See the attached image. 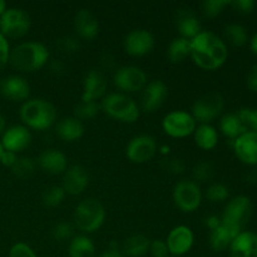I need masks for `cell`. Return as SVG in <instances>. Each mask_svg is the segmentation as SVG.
<instances>
[{"label":"cell","mask_w":257,"mask_h":257,"mask_svg":"<svg viewBox=\"0 0 257 257\" xmlns=\"http://www.w3.org/2000/svg\"><path fill=\"white\" fill-rule=\"evenodd\" d=\"M250 42V48H251V52L253 53V54L257 55V33L251 37V39L248 40Z\"/></svg>","instance_id":"db71d44e"},{"label":"cell","mask_w":257,"mask_h":257,"mask_svg":"<svg viewBox=\"0 0 257 257\" xmlns=\"http://www.w3.org/2000/svg\"><path fill=\"white\" fill-rule=\"evenodd\" d=\"M100 108L108 117L122 123H135L141 114L137 103L122 93H110L104 95Z\"/></svg>","instance_id":"277c9868"},{"label":"cell","mask_w":257,"mask_h":257,"mask_svg":"<svg viewBox=\"0 0 257 257\" xmlns=\"http://www.w3.org/2000/svg\"><path fill=\"white\" fill-rule=\"evenodd\" d=\"M205 196L210 202H223L230 196V190L223 183H212L207 187Z\"/></svg>","instance_id":"d590c367"},{"label":"cell","mask_w":257,"mask_h":257,"mask_svg":"<svg viewBox=\"0 0 257 257\" xmlns=\"http://www.w3.org/2000/svg\"><path fill=\"white\" fill-rule=\"evenodd\" d=\"M175 25L181 38L192 40L202 32V25L197 15L188 7H181L176 10Z\"/></svg>","instance_id":"e0dca14e"},{"label":"cell","mask_w":257,"mask_h":257,"mask_svg":"<svg viewBox=\"0 0 257 257\" xmlns=\"http://www.w3.org/2000/svg\"><path fill=\"white\" fill-rule=\"evenodd\" d=\"M38 165L49 175H62L68 168V158L58 150H45L38 157Z\"/></svg>","instance_id":"cb8c5ba5"},{"label":"cell","mask_w":257,"mask_h":257,"mask_svg":"<svg viewBox=\"0 0 257 257\" xmlns=\"http://www.w3.org/2000/svg\"><path fill=\"white\" fill-rule=\"evenodd\" d=\"M89 186V175L80 165H73L63 173V190L67 195L78 196Z\"/></svg>","instance_id":"d6986e66"},{"label":"cell","mask_w":257,"mask_h":257,"mask_svg":"<svg viewBox=\"0 0 257 257\" xmlns=\"http://www.w3.org/2000/svg\"><path fill=\"white\" fill-rule=\"evenodd\" d=\"M151 241L145 235L130 236L123 243L124 255L130 257H142L150 251Z\"/></svg>","instance_id":"4dcf8cb0"},{"label":"cell","mask_w":257,"mask_h":257,"mask_svg":"<svg viewBox=\"0 0 257 257\" xmlns=\"http://www.w3.org/2000/svg\"><path fill=\"white\" fill-rule=\"evenodd\" d=\"M100 65H102L103 69H108V70L114 69L115 67L114 57L110 54H104L102 58H100Z\"/></svg>","instance_id":"f907efd6"},{"label":"cell","mask_w":257,"mask_h":257,"mask_svg":"<svg viewBox=\"0 0 257 257\" xmlns=\"http://www.w3.org/2000/svg\"><path fill=\"white\" fill-rule=\"evenodd\" d=\"M73 233H74V226L70 222H67V221L58 222L52 230L53 238H54L55 241H60V242H62V241L72 240Z\"/></svg>","instance_id":"ab89813d"},{"label":"cell","mask_w":257,"mask_h":257,"mask_svg":"<svg viewBox=\"0 0 257 257\" xmlns=\"http://www.w3.org/2000/svg\"><path fill=\"white\" fill-rule=\"evenodd\" d=\"M107 90V79L104 74L98 69H92L85 74L83 79V92L80 100L83 102H97L104 98Z\"/></svg>","instance_id":"ffe728a7"},{"label":"cell","mask_w":257,"mask_h":257,"mask_svg":"<svg viewBox=\"0 0 257 257\" xmlns=\"http://www.w3.org/2000/svg\"><path fill=\"white\" fill-rule=\"evenodd\" d=\"M223 37L226 42L233 47H243L248 43V34L245 27L240 24H227L223 28ZM225 42V43H226Z\"/></svg>","instance_id":"1f68e13d"},{"label":"cell","mask_w":257,"mask_h":257,"mask_svg":"<svg viewBox=\"0 0 257 257\" xmlns=\"http://www.w3.org/2000/svg\"><path fill=\"white\" fill-rule=\"evenodd\" d=\"M9 257H38L32 247L25 242H17L12 246Z\"/></svg>","instance_id":"7bdbcfd3"},{"label":"cell","mask_w":257,"mask_h":257,"mask_svg":"<svg viewBox=\"0 0 257 257\" xmlns=\"http://www.w3.org/2000/svg\"><path fill=\"white\" fill-rule=\"evenodd\" d=\"M68 255L69 257H95V246L88 236H74L69 242Z\"/></svg>","instance_id":"f1b7e54d"},{"label":"cell","mask_w":257,"mask_h":257,"mask_svg":"<svg viewBox=\"0 0 257 257\" xmlns=\"http://www.w3.org/2000/svg\"><path fill=\"white\" fill-rule=\"evenodd\" d=\"M170 257H175V256H170Z\"/></svg>","instance_id":"91938a15"},{"label":"cell","mask_w":257,"mask_h":257,"mask_svg":"<svg viewBox=\"0 0 257 257\" xmlns=\"http://www.w3.org/2000/svg\"><path fill=\"white\" fill-rule=\"evenodd\" d=\"M74 29L79 38L92 40L99 33V22L89 9H80L74 15Z\"/></svg>","instance_id":"7402d4cb"},{"label":"cell","mask_w":257,"mask_h":257,"mask_svg":"<svg viewBox=\"0 0 257 257\" xmlns=\"http://www.w3.org/2000/svg\"><path fill=\"white\" fill-rule=\"evenodd\" d=\"M7 3L4 2V0H0V17H2L3 14L5 13V10H7Z\"/></svg>","instance_id":"6f0895ef"},{"label":"cell","mask_w":257,"mask_h":257,"mask_svg":"<svg viewBox=\"0 0 257 257\" xmlns=\"http://www.w3.org/2000/svg\"><path fill=\"white\" fill-rule=\"evenodd\" d=\"M48 67L52 74L62 75L65 73V64L60 59H52L48 62Z\"/></svg>","instance_id":"7dc6e473"},{"label":"cell","mask_w":257,"mask_h":257,"mask_svg":"<svg viewBox=\"0 0 257 257\" xmlns=\"http://www.w3.org/2000/svg\"><path fill=\"white\" fill-rule=\"evenodd\" d=\"M172 197L178 210L191 213L198 210L202 203V191L195 181L182 180L173 188Z\"/></svg>","instance_id":"52a82bcc"},{"label":"cell","mask_w":257,"mask_h":257,"mask_svg":"<svg viewBox=\"0 0 257 257\" xmlns=\"http://www.w3.org/2000/svg\"><path fill=\"white\" fill-rule=\"evenodd\" d=\"M150 252L153 257H170L167 243L163 240H153L151 241Z\"/></svg>","instance_id":"ee69618b"},{"label":"cell","mask_w":257,"mask_h":257,"mask_svg":"<svg viewBox=\"0 0 257 257\" xmlns=\"http://www.w3.org/2000/svg\"><path fill=\"white\" fill-rule=\"evenodd\" d=\"M113 83L118 89L124 93L142 92L148 83L147 74L140 67L124 65L115 69L113 74Z\"/></svg>","instance_id":"8fae6325"},{"label":"cell","mask_w":257,"mask_h":257,"mask_svg":"<svg viewBox=\"0 0 257 257\" xmlns=\"http://www.w3.org/2000/svg\"><path fill=\"white\" fill-rule=\"evenodd\" d=\"M255 5L253 0H235L230 3V7H232L236 12L241 14H250L255 9Z\"/></svg>","instance_id":"bcb514c9"},{"label":"cell","mask_w":257,"mask_h":257,"mask_svg":"<svg viewBox=\"0 0 257 257\" xmlns=\"http://www.w3.org/2000/svg\"><path fill=\"white\" fill-rule=\"evenodd\" d=\"M241 232H242V230H240V228L233 227V226L221 221L220 226L217 228H215L213 231H211L210 233V240L208 241H210L211 248L213 251H216V252L227 250V248H230L232 241Z\"/></svg>","instance_id":"603a6c76"},{"label":"cell","mask_w":257,"mask_h":257,"mask_svg":"<svg viewBox=\"0 0 257 257\" xmlns=\"http://www.w3.org/2000/svg\"><path fill=\"white\" fill-rule=\"evenodd\" d=\"M5 130H7V122H5V118L0 113V135H3L5 132Z\"/></svg>","instance_id":"9f6ffc18"},{"label":"cell","mask_w":257,"mask_h":257,"mask_svg":"<svg viewBox=\"0 0 257 257\" xmlns=\"http://www.w3.org/2000/svg\"><path fill=\"white\" fill-rule=\"evenodd\" d=\"M74 225L84 233H93L99 230L105 221V210L95 198L80 201L74 210Z\"/></svg>","instance_id":"5b68a950"},{"label":"cell","mask_w":257,"mask_h":257,"mask_svg":"<svg viewBox=\"0 0 257 257\" xmlns=\"http://www.w3.org/2000/svg\"><path fill=\"white\" fill-rule=\"evenodd\" d=\"M246 84H247L248 89L252 90V92H257V63L248 72L247 78H246Z\"/></svg>","instance_id":"681fc988"},{"label":"cell","mask_w":257,"mask_h":257,"mask_svg":"<svg viewBox=\"0 0 257 257\" xmlns=\"http://www.w3.org/2000/svg\"><path fill=\"white\" fill-rule=\"evenodd\" d=\"M163 168L171 175H182L186 170V163L181 158L171 157L163 162Z\"/></svg>","instance_id":"b9f144b4"},{"label":"cell","mask_w":257,"mask_h":257,"mask_svg":"<svg viewBox=\"0 0 257 257\" xmlns=\"http://www.w3.org/2000/svg\"><path fill=\"white\" fill-rule=\"evenodd\" d=\"M10 45L7 38L0 34V72L4 69L5 65L9 63Z\"/></svg>","instance_id":"f6af8a7d"},{"label":"cell","mask_w":257,"mask_h":257,"mask_svg":"<svg viewBox=\"0 0 257 257\" xmlns=\"http://www.w3.org/2000/svg\"><path fill=\"white\" fill-rule=\"evenodd\" d=\"M242 122L248 131L257 133V107L256 108H241L237 112Z\"/></svg>","instance_id":"60d3db41"},{"label":"cell","mask_w":257,"mask_h":257,"mask_svg":"<svg viewBox=\"0 0 257 257\" xmlns=\"http://www.w3.org/2000/svg\"><path fill=\"white\" fill-rule=\"evenodd\" d=\"M168 97V88L162 80H152L146 84L141 93L140 109L146 113H155L165 104Z\"/></svg>","instance_id":"4fadbf2b"},{"label":"cell","mask_w":257,"mask_h":257,"mask_svg":"<svg viewBox=\"0 0 257 257\" xmlns=\"http://www.w3.org/2000/svg\"><path fill=\"white\" fill-rule=\"evenodd\" d=\"M195 242V235L188 226L180 225L173 227L167 236L168 251L172 256L181 257L192 248Z\"/></svg>","instance_id":"9a60e30c"},{"label":"cell","mask_w":257,"mask_h":257,"mask_svg":"<svg viewBox=\"0 0 257 257\" xmlns=\"http://www.w3.org/2000/svg\"><path fill=\"white\" fill-rule=\"evenodd\" d=\"M3 152H4V148H3V145H2V142H0V157H2Z\"/></svg>","instance_id":"680465c9"},{"label":"cell","mask_w":257,"mask_h":257,"mask_svg":"<svg viewBox=\"0 0 257 257\" xmlns=\"http://www.w3.org/2000/svg\"><path fill=\"white\" fill-rule=\"evenodd\" d=\"M155 44L156 40L152 33L146 29H135L127 34L123 47L128 55L140 58L150 54Z\"/></svg>","instance_id":"5bb4252c"},{"label":"cell","mask_w":257,"mask_h":257,"mask_svg":"<svg viewBox=\"0 0 257 257\" xmlns=\"http://www.w3.org/2000/svg\"><path fill=\"white\" fill-rule=\"evenodd\" d=\"M220 131L225 137L235 141L236 138L242 136L243 133L247 132L248 130L245 125V123L242 122V119L240 118V115H238L237 112H236V113H227V114H225L222 118H221Z\"/></svg>","instance_id":"4316f807"},{"label":"cell","mask_w":257,"mask_h":257,"mask_svg":"<svg viewBox=\"0 0 257 257\" xmlns=\"http://www.w3.org/2000/svg\"><path fill=\"white\" fill-rule=\"evenodd\" d=\"M195 143L203 151H211L216 148L218 143V132L211 124H198L193 132Z\"/></svg>","instance_id":"83f0119b"},{"label":"cell","mask_w":257,"mask_h":257,"mask_svg":"<svg viewBox=\"0 0 257 257\" xmlns=\"http://www.w3.org/2000/svg\"><path fill=\"white\" fill-rule=\"evenodd\" d=\"M55 133L64 142H75L84 135V124L75 117H65L57 123Z\"/></svg>","instance_id":"484cf974"},{"label":"cell","mask_w":257,"mask_h":257,"mask_svg":"<svg viewBox=\"0 0 257 257\" xmlns=\"http://www.w3.org/2000/svg\"><path fill=\"white\" fill-rule=\"evenodd\" d=\"M98 257H124V255L118 250V247H109L107 251L100 253Z\"/></svg>","instance_id":"f5cc1de1"},{"label":"cell","mask_w":257,"mask_h":257,"mask_svg":"<svg viewBox=\"0 0 257 257\" xmlns=\"http://www.w3.org/2000/svg\"><path fill=\"white\" fill-rule=\"evenodd\" d=\"M35 168H37V162L33 158L20 157L12 167V172L18 178H28L35 172Z\"/></svg>","instance_id":"e575fe53"},{"label":"cell","mask_w":257,"mask_h":257,"mask_svg":"<svg viewBox=\"0 0 257 257\" xmlns=\"http://www.w3.org/2000/svg\"><path fill=\"white\" fill-rule=\"evenodd\" d=\"M191 58L201 69L216 70L227 60V44L215 33L202 30L191 40Z\"/></svg>","instance_id":"6da1fadb"},{"label":"cell","mask_w":257,"mask_h":257,"mask_svg":"<svg viewBox=\"0 0 257 257\" xmlns=\"http://www.w3.org/2000/svg\"><path fill=\"white\" fill-rule=\"evenodd\" d=\"M32 20L29 14L20 8H8L0 17V34L10 39H19L29 33Z\"/></svg>","instance_id":"8992f818"},{"label":"cell","mask_w":257,"mask_h":257,"mask_svg":"<svg viewBox=\"0 0 257 257\" xmlns=\"http://www.w3.org/2000/svg\"><path fill=\"white\" fill-rule=\"evenodd\" d=\"M230 0H205L201 8L206 18H216L225 10L226 7H230Z\"/></svg>","instance_id":"8d00e7d4"},{"label":"cell","mask_w":257,"mask_h":257,"mask_svg":"<svg viewBox=\"0 0 257 257\" xmlns=\"http://www.w3.org/2000/svg\"><path fill=\"white\" fill-rule=\"evenodd\" d=\"M18 158H19V157L17 156V153L4 150L2 157H0V163H2L3 166H5V167L12 168L13 166L15 165V162H17Z\"/></svg>","instance_id":"c3c4849f"},{"label":"cell","mask_w":257,"mask_h":257,"mask_svg":"<svg viewBox=\"0 0 257 257\" xmlns=\"http://www.w3.org/2000/svg\"><path fill=\"white\" fill-rule=\"evenodd\" d=\"M100 110V105L97 102H83L80 100L77 105L74 107V115L77 119L82 120H88L93 119L94 117H97V114Z\"/></svg>","instance_id":"836d02e7"},{"label":"cell","mask_w":257,"mask_h":257,"mask_svg":"<svg viewBox=\"0 0 257 257\" xmlns=\"http://www.w3.org/2000/svg\"><path fill=\"white\" fill-rule=\"evenodd\" d=\"M225 107V100L220 93L210 92L195 100L192 105V117L200 124H210L218 118Z\"/></svg>","instance_id":"ba28073f"},{"label":"cell","mask_w":257,"mask_h":257,"mask_svg":"<svg viewBox=\"0 0 257 257\" xmlns=\"http://www.w3.org/2000/svg\"><path fill=\"white\" fill-rule=\"evenodd\" d=\"M19 115L25 127L35 131H45L57 122V109L43 98H33L23 103Z\"/></svg>","instance_id":"3957f363"},{"label":"cell","mask_w":257,"mask_h":257,"mask_svg":"<svg viewBox=\"0 0 257 257\" xmlns=\"http://www.w3.org/2000/svg\"><path fill=\"white\" fill-rule=\"evenodd\" d=\"M0 94L12 102H27L30 95V84L20 75H8L0 80Z\"/></svg>","instance_id":"2e32d148"},{"label":"cell","mask_w":257,"mask_h":257,"mask_svg":"<svg viewBox=\"0 0 257 257\" xmlns=\"http://www.w3.org/2000/svg\"><path fill=\"white\" fill-rule=\"evenodd\" d=\"M236 157L247 166H257V133L247 131L233 141Z\"/></svg>","instance_id":"44dd1931"},{"label":"cell","mask_w":257,"mask_h":257,"mask_svg":"<svg viewBox=\"0 0 257 257\" xmlns=\"http://www.w3.org/2000/svg\"><path fill=\"white\" fill-rule=\"evenodd\" d=\"M213 175V167L211 163L206 162V161H201V162L196 163L195 167L192 168V177L195 182H207L211 180Z\"/></svg>","instance_id":"f35d334b"},{"label":"cell","mask_w":257,"mask_h":257,"mask_svg":"<svg viewBox=\"0 0 257 257\" xmlns=\"http://www.w3.org/2000/svg\"><path fill=\"white\" fill-rule=\"evenodd\" d=\"M246 181L248 183H257V170L250 171V172L246 175Z\"/></svg>","instance_id":"11a10c76"},{"label":"cell","mask_w":257,"mask_h":257,"mask_svg":"<svg viewBox=\"0 0 257 257\" xmlns=\"http://www.w3.org/2000/svg\"><path fill=\"white\" fill-rule=\"evenodd\" d=\"M57 47L64 54H75L80 50V40L79 38L73 37V35H64V37L57 39Z\"/></svg>","instance_id":"74e56055"},{"label":"cell","mask_w":257,"mask_h":257,"mask_svg":"<svg viewBox=\"0 0 257 257\" xmlns=\"http://www.w3.org/2000/svg\"><path fill=\"white\" fill-rule=\"evenodd\" d=\"M231 257H257V233L242 231L230 246Z\"/></svg>","instance_id":"d4e9b609"},{"label":"cell","mask_w":257,"mask_h":257,"mask_svg":"<svg viewBox=\"0 0 257 257\" xmlns=\"http://www.w3.org/2000/svg\"><path fill=\"white\" fill-rule=\"evenodd\" d=\"M65 196H67V193L63 190L62 186H50V187H48L42 195L43 205L52 208L58 207V206L63 203Z\"/></svg>","instance_id":"d6a6232c"},{"label":"cell","mask_w":257,"mask_h":257,"mask_svg":"<svg viewBox=\"0 0 257 257\" xmlns=\"http://www.w3.org/2000/svg\"><path fill=\"white\" fill-rule=\"evenodd\" d=\"M0 142H2L3 148L5 151L19 153L22 151L27 150L30 146V143H32V133H30L29 128L23 124L12 125V127L7 128L5 132L3 133Z\"/></svg>","instance_id":"ac0fdd59"},{"label":"cell","mask_w":257,"mask_h":257,"mask_svg":"<svg viewBox=\"0 0 257 257\" xmlns=\"http://www.w3.org/2000/svg\"><path fill=\"white\" fill-rule=\"evenodd\" d=\"M157 152V142L152 136L140 135L133 137L125 148V156L132 163L142 165L152 160Z\"/></svg>","instance_id":"7c38bea8"},{"label":"cell","mask_w":257,"mask_h":257,"mask_svg":"<svg viewBox=\"0 0 257 257\" xmlns=\"http://www.w3.org/2000/svg\"><path fill=\"white\" fill-rule=\"evenodd\" d=\"M191 57V40L185 38H176L167 48V58L172 64L182 63Z\"/></svg>","instance_id":"f546056e"},{"label":"cell","mask_w":257,"mask_h":257,"mask_svg":"<svg viewBox=\"0 0 257 257\" xmlns=\"http://www.w3.org/2000/svg\"><path fill=\"white\" fill-rule=\"evenodd\" d=\"M252 210V201L248 196H236L226 205L221 221L243 231V227L251 218Z\"/></svg>","instance_id":"9c48e42d"},{"label":"cell","mask_w":257,"mask_h":257,"mask_svg":"<svg viewBox=\"0 0 257 257\" xmlns=\"http://www.w3.org/2000/svg\"><path fill=\"white\" fill-rule=\"evenodd\" d=\"M197 122L192 114L185 110H173L165 115L162 128L167 136L172 138H186L193 135Z\"/></svg>","instance_id":"30bf717a"},{"label":"cell","mask_w":257,"mask_h":257,"mask_svg":"<svg viewBox=\"0 0 257 257\" xmlns=\"http://www.w3.org/2000/svg\"><path fill=\"white\" fill-rule=\"evenodd\" d=\"M220 223H221V218L218 217V216H215V215L208 216V217H206V220H205L206 227L210 228L211 231H213L215 228H217L218 226H220Z\"/></svg>","instance_id":"816d5d0a"},{"label":"cell","mask_w":257,"mask_h":257,"mask_svg":"<svg viewBox=\"0 0 257 257\" xmlns=\"http://www.w3.org/2000/svg\"><path fill=\"white\" fill-rule=\"evenodd\" d=\"M49 50L38 42H24L10 50L9 63L14 69L22 73H34L49 62Z\"/></svg>","instance_id":"7a4b0ae2"}]
</instances>
